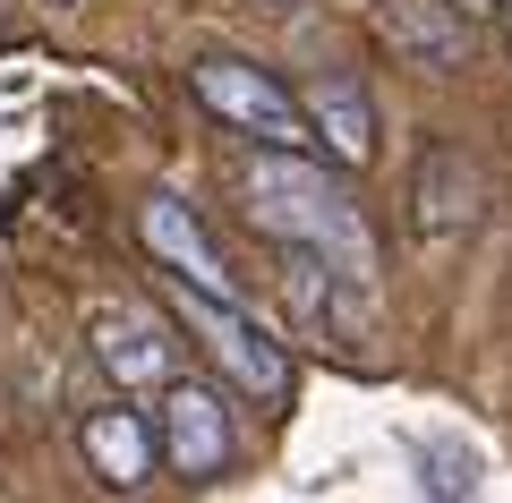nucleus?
<instances>
[{
	"label": "nucleus",
	"mask_w": 512,
	"mask_h": 503,
	"mask_svg": "<svg viewBox=\"0 0 512 503\" xmlns=\"http://www.w3.org/2000/svg\"><path fill=\"white\" fill-rule=\"evenodd\" d=\"M239 197H248V222L274 248H308L325 256L333 273H350V282H376V248H367V222L359 205H350V188L333 180L325 162L308 154H282V145H256L248 162H239Z\"/></svg>",
	"instance_id": "nucleus-1"
},
{
	"label": "nucleus",
	"mask_w": 512,
	"mask_h": 503,
	"mask_svg": "<svg viewBox=\"0 0 512 503\" xmlns=\"http://www.w3.org/2000/svg\"><path fill=\"white\" fill-rule=\"evenodd\" d=\"M171 299H180V324L205 342V359L231 376V393L265 401V410L291 401V350H282L239 299H214V290H188V282H171Z\"/></svg>",
	"instance_id": "nucleus-2"
},
{
	"label": "nucleus",
	"mask_w": 512,
	"mask_h": 503,
	"mask_svg": "<svg viewBox=\"0 0 512 503\" xmlns=\"http://www.w3.org/2000/svg\"><path fill=\"white\" fill-rule=\"evenodd\" d=\"M188 86H197V103L214 111L222 128H239V137L256 145H282V154H308V111H299V94L282 86L274 69H256V60H231V52H205L197 69H188Z\"/></svg>",
	"instance_id": "nucleus-3"
},
{
	"label": "nucleus",
	"mask_w": 512,
	"mask_h": 503,
	"mask_svg": "<svg viewBox=\"0 0 512 503\" xmlns=\"http://www.w3.org/2000/svg\"><path fill=\"white\" fill-rule=\"evenodd\" d=\"M154 444L180 478H222L239 461V418H231V393L205 376H171L163 384V410H154Z\"/></svg>",
	"instance_id": "nucleus-4"
},
{
	"label": "nucleus",
	"mask_w": 512,
	"mask_h": 503,
	"mask_svg": "<svg viewBox=\"0 0 512 503\" xmlns=\"http://www.w3.org/2000/svg\"><path fill=\"white\" fill-rule=\"evenodd\" d=\"M137 239H146V256L171 273V282H188V290H214V299H239V273H231V256L214 248V231H205V214H197L188 197L154 188V197L137 205Z\"/></svg>",
	"instance_id": "nucleus-5"
},
{
	"label": "nucleus",
	"mask_w": 512,
	"mask_h": 503,
	"mask_svg": "<svg viewBox=\"0 0 512 503\" xmlns=\"http://www.w3.org/2000/svg\"><path fill=\"white\" fill-rule=\"evenodd\" d=\"M282 299H291L299 333H316V342H367V290L350 282V273H333L325 256L308 248H282Z\"/></svg>",
	"instance_id": "nucleus-6"
},
{
	"label": "nucleus",
	"mask_w": 512,
	"mask_h": 503,
	"mask_svg": "<svg viewBox=\"0 0 512 503\" xmlns=\"http://www.w3.org/2000/svg\"><path fill=\"white\" fill-rule=\"evenodd\" d=\"M299 111H308V137L325 145L342 171H367V162H376V103H367V86L350 69H316L308 94H299Z\"/></svg>",
	"instance_id": "nucleus-7"
},
{
	"label": "nucleus",
	"mask_w": 512,
	"mask_h": 503,
	"mask_svg": "<svg viewBox=\"0 0 512 503\" xmlns=\"http://www.w3.org/2000/svg\"><path fill=\"white\" fill-rule=\"evenodd\" d=\"M94 359L111 367L120 393L180 376V342H171V324L154 316V307H111V316H94Z\"/></svg>",
	"instance_id": "nucleus-8"
},
{
	"label": "nucleus",
	"mask_w": 512,
	"mask_h": 503,
	"mask_svg": "<svg viewBox=\"0 0 512 503\" xmlns=\"http://www.w3.org/2000/svg\"><path fill=\"white\" fill-rule=\"evenodd\" d=\"M77 452H86V469L103 486H146L154 461H163V444H154V418L146 410H128V401H103V410L77 418Z\"/></svg>",
	"instance_id": "nucleus-9"
},
{
	"label": "nucleus",
	"mask_w": 512,
	"mask_h": 503,
	"mask_svg": "<svg viewBox=\"0 0 512 503\" xmlns=\"http://www.w3.org/2000/svg\"><path fill=\"white\" fill-rule=\"evenodd\" d=\"M367 18H376V35L393 43V60H410V69H461L470 60V35H461V18L444 9V0H367Z\"/></svg>",
	"instance_id": "nucleus-10"
},
{
	"label": "nucleus",
	"mask_w": 512,
	"mask_h": 503,
	"mask_svg": "<svg viewBox=\"0 0 512 503\" xmlns=\"http://www.w3.org/2000/svg\"><path fill=\"white\" fill-rule=\"evenodd\" d=\"M410 205H419V239H453V231H470L478 222V171H470V154H461L453 137H427V154H419V180H410Z\"/></svg>",
	"instance_id": "nucleus-11"
},
{
	"label": "nucleus",
	"mask_w": 512,
	"mask_h": 503,
	"mask_svg": "<svg viewBox=\"0 0 512 503\" xmlns=\"http://www.w3.org/2000/svg\"><path fill=\"white\" fill-rule=\"evenodd\" d=\"M427 469H436V478H427V495H436V503H470V452H461V461H453V452H427Z\"/></svg>",
	"instance_id": "nucleus-12"
},
{
	"label": "nucleus",
	"mask_w": 512,
	"mask_h": 503,
	"mask_svg": "<svg viewBox=\"0 0 512 503\" xmlns=\"http://www.w3.org/2000/svg\"><path fill=\"white\" fill-rule=\"evenodd\" d=\"M504 35H512V0H504Z\"/></svg>",
	"instance_id": "nucleus-13"
},
{
	"label": "nucleus",
	"mask_w": 512,
	"mask_h": 503,
	"mask_svg": "<svg viewBox=\"0 0 512 503\" xmlns=\"http://www.w3.org/2000/svg\"><path fill=\"white\" fill-rule=\"evenodd\" d=\"M265 9H291V0H265Z\"/></svg>",
	"instance_id": "nucleus-14"
}]
</instances>
